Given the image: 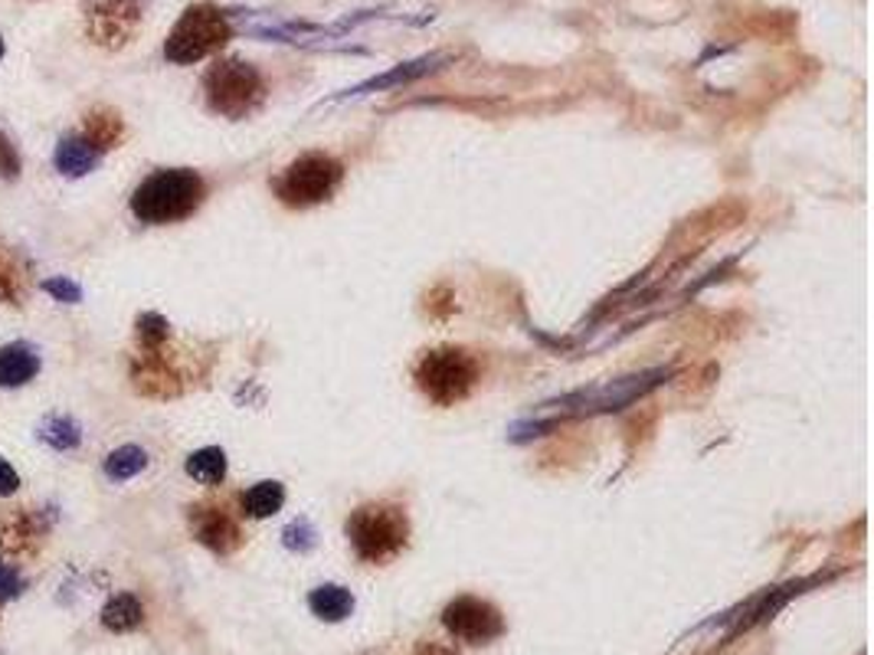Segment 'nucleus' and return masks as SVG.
I'll return each mask as SVG.
<instances>
[{"label":"nucleus","instance_id":"nucleus-9","mask_svg":"<svg viewBox=\"0 0 874 655\" xmlns=\"http://www.w3.org/2000/svg\"><path fill=\"white\" fill-rule=\"evenodd\" d=\"M190 524H194L197 541L207 544L217 554H233L239 544H242V531H239L237 518L227 508H220V505H200V508H194Z\"/></svg>","mask_w":874,"mask_h":655},{"label":"nucleus","instance_id":"nucleus-5","mask_svg":"<svg viewBox=\"0 0 874 655\" xmlns=\"http://www.w3.org/2000/svg\"><path fill=\"white\" fill-rule=\"evenodd\" d=\"M207 102L214 112L227 115V118H242L249 115L259 102H262V76L249 66V63H239V60H223L217 63L207 80Z\"/></svg>","mask_w":874,"mask_h":655},{"label":"nucleus","instance_id":"nucleus-21","mask_svg":"<svg viewBox=\"0 0 874 655\" xmlns=\"http://www.w3.org/2000/svg\"><path fill=\"white\" fill-rule=\"evenodd\" d=\"M46 292L60 295L63 302H80V289H76L73 282H66V279H50V282H46Z\"/></svg>","mask_w":874,"mask_h":655},{"label":"nucleus","instance_id":"nucleus-16","mask_svg":"<svg viewBox=\"0 0 874 655\" xmlns=\"http://www.w3.org/2000/svg\"><path fill=\"white\" fill-rule=\"evenodd\" d=\"M98 164V152L85 142V138H63L60 152H56V167L70 177L89 174Z\"/></svg>","mask_w":874,"mask_h":655},{"label":"nucleus","instance_id":"nucleus-4","mask_svg":"<svg viewBox=\"0 0 874 655\" xmlns=\"http://www.w3.org/2000/svg\"><path fill=\"white\" fill-rule=\"evenodd\" d=\"M416 381L429 401L452 407L472 394L478 381V361L462 347H443V351H433L419 361Z\"/></svg>","mask_w":874,"mask_h":655},{"label":"nucleus","instance_id":"nucleus-24","mask_svg":"<svg viewBox=\"0 0 874 655\" xmlns=\"http://www.w3.org/2000/svg\"><path fill=\"white\" fill-rule=\"evenodd\" d=\"M416 655H456L449 646H443V643H419L416 646Z\"/></svg>","mask_w":874,"mask_h":655},{"label":"nucleus","instance_id":"nucleus-15","mask_svg":"<svg viewBox=\"0 0 874 655\" xmlns=\"http://www.w3.org/2000/svg\"><path fill=\"white\" fill-rule=\"evenodd\" d=\"M187 476L197 479L200 486H220L227 479V456H223V449L207 446V449L194 453L187 459Z\"/></svg>","mask_w":874,"mask_h":655},{"label":"nucleus","instance_id":"nucleus-18","mask_svg":"<svg viewBox=\"0 0 874 655\" xmlns=\"http://www.w3.org/2000/svg\"><path fill=\"white\" fill-rule=\"evenodd\" d=\"M145 466H148V456H145V449H138V446H122V449H115V453L105 459V472H108L115 482H125V479L138 476Z\"/></svg>","mask_w":874,"mask_h":655},{"label":"nucleus","instance_id":"nucleus-12","mask_svg":"<svg viewBox=\"0 0 874 655\" xmlns=\"http://www.w3.org/2000/svg\"><path fill=\"white\" fill-rule=\"evenodd\" d=\"M125 135V125L118 118V112L112 108H92L85 115V125H82V138L95 148V152H108L122 142Z\"/></svg>","mask_w":874,"mask_h":655},{"label":"nucleus","instance_id":"nucleus-2","mask_svg":"<svg viewBox=\"0 0 874 655\" xmlns=\"http://www.w3.org/2000/svg\"><path fill=\"white\" fill-rule=\"evenodd\" d=\"M347 538H351L361 561L387 564L406 548V538H409L406 511L399 505H391V501L361 505L347 518Z\"/></svg>","mask_w":874,"mask_h":655},{"label":"nucleus","instance_id":"nucleus-14","mask_svg":"<svg viewBox=\"0 0 874 655\" xmlns=\"http://www.w3.org/2000/svg\"><path fill=\"white\" fill-rule=\"evenodd\" d=\"M142 620H145V610H142V603H138L132 593H118V596L108 600V606L102 610V623H105V630H112V633H132V630L142 626Z\"/></svg>","mask_w":874,"mask_h":655},{"label":"nucleus","instance_id":"nucleus-6","mask_svg":"<svg viewBox=\"0 0 874 655\" xmlns=\"http://www.w3.org/2000/svg\"><path fill=\"white\" fill-rule=\"evenodd\" d=\"M341 164L327 155H302L299 162H292L282 177L275 180V194L282 204L289 207H315L321 200H327L334 194V187L341 184Z\"/></svg>","mask_w":874,"mask_h":655},{"label":"nucleus","instance_id":"nucleus-10","mask_svg":"<svg viewBox=\"0 0 874 655\" xmlns=\"http://www.w3.org/2000/svg\"><path fill=\"white\" fill-rule=\"evenodd\" d=\"M43 541V531L37 528L33 514L27 508H13L0 518V554L3 558H33Z\"/></svg>","mask_w":874,"mask_h":655},{"label":"nucleus","instance_id":"nucleus-3","mask_svg":"<svg viewBox=\"0 0 874 655\" xmlns=\"http://www.w3.org/2000/svg\"><path fill=\"white\" fill-rule=\"evenodd\" d=\"M230 37H233V27H230L223 10H217L214 3H194L174 23L170 37L164 43V56L170 63H180V66L200 63V60L214 56L217 50H223Z\"/></svg>","mask_w":874,"mask_h":655},{"label":"nucleus","instance_id":"nucleus-17","mask_svg":"<svg viewBox=\"0 0 874 655\" xmlns=\"http://www.w3.org/2000/svg\"><path fill=\"white\" fill-rule=\"evenodd\" d=\"M285 505V489L279 482H259L242 495V511L249 518H269Z\"/></svg>","mask_w":874,"mask_h":655},{"label":"nucleus","instance_id":"nucleus-23","mask_svg":"<svg viewBox=\"0 0 874 655\" xmlns=\"http://www.w3.org/2000/svg\"><path fill=\"white\" fill-rule=\"evenodd\" d=\"M17 486H20V479H17V472L0 459V495H13L17 491Z\"/></svg>","mask_w":874,"mask_h":655},{"label":"nucleus","instance_id":"nucleus-8","mask_svg":"<svg viewBox=\"0 0 874 655\" xmlns=\"http://www.w3.org/2000/svg\"><path fill=\"white\" fill-rule=\"evenodd\" d=\"M443 626L462 643L485 646V643H491V640H498L504 633V616L488 600L459 596V600H452L443 610Z\"/></svg>","mask_w":874,"mask_h":655},{"label":"nucleus","instance_id":"nucleus-19","mask_svg":"<svg viewBox=\"0 0 874 655\" xmlns=\"http://www.w3.org/2000/svg\"><path fill=\"white\" fill-rule=\"evenodd\" d=\"M23 292H27V275H23V269H20V262H17L10 252L0 246V299L10 302V305H20Z\"/></svg>","mask_w":874,"mask_h":655},{"label":"nucleus","instance_id":"nucleus-22","mask_svg":"<svg viewBox=\"0 0 874 655\" xmlns=\"http://www.w3.org/2000/svg\"><path fill=\"white\" fill-rule=\"evenodd\" d=\"M0 170L7 174V177H13L17 170H20V162H17V155H13V148L0 138Z\"/></svg>","mask_w":874,"mask_h":655},{"label":"nucleus","instance_id":"nucleus-13","mask_svg":"<svg viewBox=\"0 0 874 655\" xmlns=\"http://www.w3.org/2000/svg\"><path fill=\"white\" fill-rule=\"evenodd\" d=\"M309 606H312V613H315L319 620H324V623H341V620L351 616V610H354V596H351L344 586L324 583L319 590H312Z\"/></svg>","mask_w":874,"mask_h":655},{"label":"nucleus","instance_id":"nucleus-11","mask_svg":"<svg viewBox=\"0 0 874 655\" xmlns=\"http://www.w3.org/2000/svg\"><path fill=\"white\" fill-rule=\"evenodd\" d=\"M40 371V357L27 344H7L0 347V387H20L33 381Z\"/></svg>","mask_w":874,"mask_h":655},{"label":"nucleus","instance_id":"nucleus-20","mask_svg":"<svg viewBox=\"0 0 874 655\" xmlns=\"http://www.w3.org/2000/svg\"><path fill=\"white\" fill-rule=\"evenodd\" d=\"M20 590H23L20 573L13 571L10 564H0V603H3V600H13Z\"/></svg>","mask_w":874,"mask_h":655},{"label":"nucleus","instance_id":"nucleus-7","mask_svg":"<svg viewBox=\"0 0 874 655\" xmlns=\"http://www.w3.org/2000/svg\"><path fill=\"white\" fill-rule=\"evenodd\" d=\"M142 23L138 0H89L85 3V33L98 46H125Z\"/></svg>","mask_w":874,"mask_h":655},{"label":"nucleus","instance_id":"nucleus-25","mask_svg":"<svg viewBox=\"0 0 874 655\" xmlns=\"http://www.w3.org/2000/svg\"><path fill=\"white\" fill-rule=\"evenodd\" d=\"M0 56H3V40H0Z\"/></svg>","mask_w":874,"mask_h":655},{"label":"nucleus","instance_id":"nucleus-1","mask_svg":"<svg viewBox=\"0 0 874 655\" xmlns=\"http://www.w3.org/2000/svg\"><path fill=\"white\" fill-rule=\"evenodd\" d=\"M207 187L194 170H155L132 197V210L145 223H177L190 217Z\"/></svg>","mask_w":874,"mask_h":655}]
</instances>
